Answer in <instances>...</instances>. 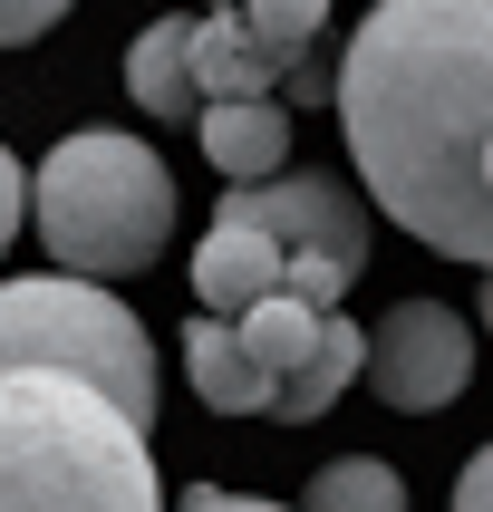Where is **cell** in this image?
<instances>
[{"instance_id": "e0dca14e", "label": "cell", "mask_w": 493, "mask_h": 512, "mask_svg": "<svg viewBox=\"0 0 493 512\" xmlns=\"http://www.w3.org/2000/svg\"><path fill=\"white\" fill-rule=\"evenodd\" d=\"M68 20V0H0V39L20 49V39H39V29H58Z\"/></svg>"}, {"instance_id": "6da1fadb", "label": "cell", "mask_w": 493, "mask_h": 512, "mask_svg": "<svg viewBox=\"0 0 493 512\" xmlns=\"http://www.w3.org/2000/svg\"><path fill=\"white\" fill-rule=\"evenodd\" d=\"M339 126L387 223L493 271V0H368Z\"/></svg>"}, {"instance_id": "4fadbf2b", "label": "cell", "mask_w": 493, "mask_h": 512, "mask_svg": "<svg viewBox=\"0 0 493 512\" xmlns=\"http://www.w3.org/2000/svg\"><path fill=\"white\" fill-rule=\"evenodd\" d=\"M319 329H329V310H310V300H300V290H271V300H252V310H242V339H252V358L271 377H300L310 368V348H319Z\"/></svg>"}, {"instance_id": "9a60e30c", "label": "cell", "mask_w": 493, "mask_h": 512, "mask_svg": "<svg viewBox=\"0 0 493 512\" xmlns=\"http://www.w3.org/2000/svg\"><path fill=\"white\" fill-rule=\"evenodd\" d=\"M242 20H252L261 39L290 58V68H300V49H310V39H319V20H329V0H242Z\"/></svg>"}, {"instance_id": "9c48e42d", "label": "cell", "mask_w": 493, "mask_h": 512, "mask_svg": "<svg viewBox=\"0 0 493 512\" xmlns=\"http://www.w3.org/2000/svg\"><path fill=\"white\" fill-rule=\"evenodd\" d=\"M194 145H203V165L232 174V184L290 174V116L271 107V97H213V107L194 116Z\"/></svg>"}, {"instance_id": "d6986e66", "label": "cell", "mask_w": 493, "mask_h": 512, "mask_svg": "<svg viewBox=\"0 0 493 512\" xmlns=\"http://www.w3.org/2000/svg\"><path fill=\"white\" fill-rule=\"evenodd\" d=\"M455 512H493V445L455 474Z\"/></svg>"}, {"instance_id": "ffe728a7", "label": "cell", "mask_w": 493, "mask_h": 512, "mask_svg": "<svg viewBox=\"0 0 493 512\" xmlns=\"http://www.w3.org/2000/svg\"><path fill=\"white\" fill-rule=\"evenodd\" d=\"M174 512H281V503H261V493H213V484H194Z\"/></svg>"}, {"instance_id": "44dd1931", "label": "cell", "mask_w": 493, "mask_h": 512, "mask_svg": "<svg viewBox=\"0 0 493 512\" xmlns=\"http://www.w3.org/2000/svg\"><path fill=\"white\" fill-rule=\"evenodd\" d=\"M484 329H493V271H484Z\"/></svg>"}, {"instance_id": "7a4b0ae2", "label": "cell", "mask_w": 493, "mask_h": 512, "mask_svg": "<svg viewBox=\"0 0 493 512\" xmlns=\"http://www.w3.org/2000/svg\"><path fill=\"white\" fill-rule=\"evenodd\" d=\"M0 512H174L145 455V416L87 377H0Z\"/></svg>"}, {"instance_id": "ba28073f", "label": "cell", "mask_w": 493, "mask_h": 512, "mask_svg": "<svg viewBox=\"0 0 493 512\" xmlns=\"http://www.w3.org/2000/svg\"><path fill=\"white\" fill-rule=\"evenodd\" d=\"M184 377H194V397L213 406V416H281V377L252 358L242 319H223V310H194V329H184Z\"/></svg>"}, {"instance_id": "5b68a950", "label": "cell", "mask_w": 493, "mask_h": 512, "mask_svg": "<svg viewBox=\"0 0 493 512\" xmlns=\"http://www.w3.org/2000/svg\"><path fill=\"white\" fill-rule=\"evenodd\" d=\"M368 387L397 416H435L474 387V329H464L445 300H397V310L368 329Z\"/></svg>"}, {"instance_id": "ac0fdd59", "label": "cell", "mask_w": 493, "mask_h": 512, "mask_svg": "<svg viewBox=\"0 0 493 512\" xmlns=\"http://www.w3.org/2000/svg\"><path fill=\"white\" fill-rule=\"evenodd\" d=\"M319 97L339 107V68H319V58H300V68H290V107H319Z\"/></svg>"}, {"instance_id": "2e32d148", "label": "cell", "mask_w": 493, "mask_h": 512, "mask_svg": "<svg viewBox=\"0 0 493 512\" xmlns=\"http://www.w3.org/2000/svg\"><path fill=\"white\" fill-rule=\"evenodd\" d=\"M348 281H358L348 261H329V252H290V290H300L310 310H339V300H348Z\"/></svg>"}, {"instance_id": "3957f363", "label": "cell", "mask_w": 493, "mask_h": 512, "mask_svg": "<svg viewBox=\"0 0 493 512\" xmlns=\"http://www.w3.org/2000/svg\"><path fill=\"white\" fill-rule=\"evenodd\" d=\"M39 242L58 271L126 281L174 242V174L126 126H78L39 155Z\"/></svg>"}, {"instance_id": "7c38bea8", "label": "cell", "mask_w": 493, "mask_h": 512, "mask_svg": "<svg viewBox=\"0 0 493 512\" xmlns=\"http://www.w3.org/2000/svg\"><path fill=\"white\" fill-rule=\"evenodd\" d=\"M348 377H368V329L329 310V329H319V348H310V368H300V377L281 387V416H290V426L329 416V406L348 397Z\"/></svg>"}, {"instance_id": "8fae6325", "label": "cell", "mask_w": 493, "mask_h": 512, "mask_svg": "<svg viewBox=\"0 0 493 512\" xmlns=\"http://www.w3.org/2000/svg\"><path fill=\"white\" fill-rule=\"evenodd\" d=\"M126 87L145 116H203V68H194V20H145L126 49Z\"/></svg>"}, {"instance_id": "30bf717a", "label": "cell", "mask_w": 493, "mask_h": 512, "mask_svg": "<svg viewBox=\"0 0 493 512\" xmlns=\"http://www.w3.org/2000/svg\"><path fill=\"white\" fill-rule=\"evenodd\" d=\"M194 68H203V97H271L290 78V58L242 20V0H213V20H194Z\"/></svg>"}, {"instance_id": "52a82bcc", "label": "cell", "mask_w": 493, "mask_h": 512, "mask_svg": "<svg viewBox=\"0 0 493 512\" xmlns=\"http://www.w3.org/2000/svg\"><path fill=\"white\" fill-rule=\"evenodd\" d=\"M271 290H290V242L261 232V223L213 213V232H203V252H194V310L242 319L252 300H271Z\"/></svg>"}, {"instance_id": "8992f818", "label": "cell", "mask_w": 493, "mask_h": 512, "mask_svg": "<svg viewBox=\"0 0 493 512\" xmlns=\"http://www.w3.org/2000/svg\"><path fill=\"white\" fill-rule=\"evenodd\" d=\"M368 203L377 194H348L339 174H271V184H232L223 213L232 223H261V232H281L290 252H329L348 261V271H368Z\"/></svg>"}, {"instance_id": "277c9868", "label": "cell", "mask_w": 493, "mask_h": 512, "mask_svg": "<svg viewBox=\"0 0 493 512\" xmlns=\"http://www.w3.org/2000/svg\"><path fill=\"white\" fill-rule=\"evenodd\" d=\"M0 348H10V368L87 377L126 416L155 426V348H145V319L116 290H97L87 271H29V281H10L0 290Z\"/></svg>"}, {"instance_id": "5bb4252c", "label": "cell", "mask_w": 493, "mask_h": 512, "mask_svg": "<svg viewBox=\"0 0 493 512\" xmlns=\"http://www.w3.org/2000/svg\"><path fill=\"white\" fill-rule=\"evenodd\" d=\"M300 512H406V484H397V464H377V455H339L300 484Z\"/></svg>"}]
</instances>
